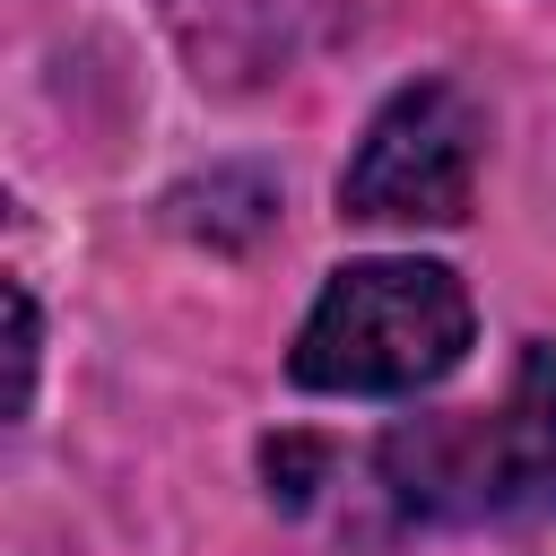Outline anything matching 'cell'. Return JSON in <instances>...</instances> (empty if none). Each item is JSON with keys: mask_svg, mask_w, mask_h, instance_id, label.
I'll return each mask as SVG.
<instances>
[{"mask_svg": "<svg viewBox=\"0 0 556 556\" xmlns=\"http://www.w3.org/2000/svg\"><path fill=\"white\" fill-rule=\"evenodd\" d=\"M460 348H469V295L443 261H348L295 339V382L391 400L443 382Z\"/></svg>", "mask_w": 556, "mask_h": 556, "instance_id": "1", "label": "cell"}, {"mask_svg": "<svg viewBox=\"0 0 556 556\" xmlns=\"http://www.w3.org/2000/svg\"><path fill=\"white\" fill-rule=\"evenodd\" d=\"M469 182H478V104L443 78H417L374 113L339 182V208L365 226H452L469 208Z\"/></svg>", "mask_w": 556, "mask_h": 556, "instance_id": "2", "label": "cell"}, {"mask_svg": "<svg viewBox=\"0 0 556 556\" xmlns=\"http://www.w3.org/2000/svg\"><path fill=\"white\" fill-rule=\"evenodd\" d=\"M495 469H504V504L556 513V348L521 356L513 400L495 417Z\"/></svg>", "mask_w": 556, "mask_h": 556, "instance_id": "3", "label": "cell"}, {"mask_svg": "<svg viewBox=\"0 0 556 556\" xmlns=\"http://www.w3.org/2000/svg\"><path fill=\"white\" fill-rule=\"evenodd\" d=\"M35 400V304L26 287H9V417H26Z\"/></svg>", "mask_w": 556, "mask_h": 556, "instance_id": "4", "label": "cell"}]
</instances>
